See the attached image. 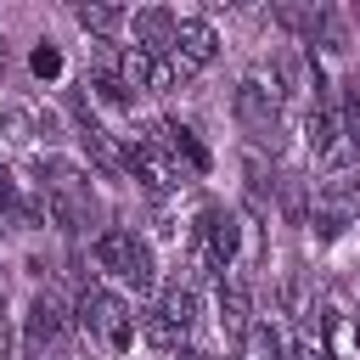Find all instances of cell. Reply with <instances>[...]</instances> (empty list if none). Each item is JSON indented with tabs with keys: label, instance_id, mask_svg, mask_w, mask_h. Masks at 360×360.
I'll return each mask as SVG.
<instances>
[{
	"label": "cell",
	"instance_id": "obj_1",
	"mask_svg": "<svg viewBox=\"0 0 360 360\" xmlns=\"http://www.w3.org/2000/svg\"><path fill=\"white\" fill-rule=\"evenodd\" d=\"M90 264H96L101 276H112L118 287H129V292H158V259H152V242L135 236L129 225H107V231H96V242H90Z\"/></svg>",
	"mask_w": 360,
	"mask_h": 360
},
{
	"label": "cell",
	"instance_id": "obj_2",
	"mask_svg": "<svg viewBox=\"0 0 360 360\" xmlns=\"http://www.w3.org/2000/svg\"><path fill=\"white\" fill-rule=\"evenodd\" d=\"M73 321H79V332H84L90 343H107L112 354H129V343H135V309H129V298H124L118 287L96 281V276L79 287Z\"/></svg>",
	"mask_w": 360,
	"mask_h": 360
},
{
	"label": "cell",
	"instance_id": "obj_3",
	"mask_svg": "<svg viewBox=\"0 0 360 360\" xmlns=\"http://www.w3.org/2000/svg\"><path fill=\"white\" fill-rule=\"evenodd\" d=\"M68 326H73L68 304H62L56 292H34V298H28V309H22L17 354H22V360H45V354H62V343H68Z\"/></svg>",
	"mask_w": 360,
	"mask_h": 360
},
{
	"label": "cell",
	"instance_id": "obj_4",
	"mask_svg": "<svg viewBox=\"0 0 360 360\" xmlns=\"http://www.w3.org/2000/svg\"><path fill=\"white\" fill-rule=\"evenodd\" d=\"M360 219V169L349 174H321V186L309 191V225L321 231V242H332L338 231H349Z\"/></svg>",
	"mask_w": 360,
	"mask_h": 360
},
{
	"label": "cell",
	"instance_id": "obj_5",
	"mask_svg": "<svg viewBox=\"0 0 360 360\" xmlns=\"http://www.w3.org/2000/svg\"><path fill=\"white\" fill-rule=\"evenodd\" d=\"M214 56H219V28H214L208 17H180V22H174V45H169L174 73L191 79V73H202Z\"/></svg>",
	"mask_w": 360,
	"mask_h": 360
},
{
	"label": "cell",
	"instance_id": "obj_6",
	"mask_svg": "<svg viewBox=\"0 0 360 360\" xmlns=\"http://www.w3.org/2000/svg\"><path fill=\"white\" fill-rule=\"evenodd\" d=\"M214 321H219L225 343L242 349V338H248V326H253V298H248V281H242L236 270H225V276L214 281Z\"/></svg>",
	"mask_w": 360,
	"mask_h": 360
},
{
	"label": "cell",
	"instance_id": "obj_7",
	"mask_svg": "<svg viewBox=\"0 0 360 360\" xmlns=\"http://www.w3.org/2000/svg\"><path fill=\"white\" fill-rule=\"evenodd\" d=\"M174 22H180V11H169V6H135L124 34L135 39V51H146V56H169V45H174Z\"/></svg>",
	"mask_w": 360,
	"mask_h": 360
},
{
	"label": "cell",
	"instance_id": "obj_8",
	"mask_svg": "<svg viewBox=\"0 0 360 360\" xmlns=\"http://www.w3.org/2000/svg\"><path fill=\"white\" fill-rule=\"evenodd\" d=\"M321 349H326V360H360V321L343 304L321 309Z\"/></svg>",
	"mask_w": 360,
	"mask_h": 360
},
{
	"label": "cell",
	"instance_id": "obj_9",
	"mask_svg": "<svg viewBox=\"0 0 360 360\" xmlns=\"http://www.w3.org/2000/svg\"><path fill=\"white\" fill-rule=\"evenodd\" d=\"M158 135H163V146H169V158L186 169V180H197V174H208V146L197 141V129L191 124H174V118H158Z\"/></svg>",
	"mask_w": 360,
	"mask_h": 360
},
{
	"label": "cell",
	"instance_id": "obj_10",
	"mask_svg": "<svg viewBox=\"0 0 360 360\" xmlns=\"http://www.w3.org/2000/svg\"><path fill=\"white\" fill-rule=\"evenodd\" d=\"M152 309H158V315H163V321H169V326L186 338V332L197 326V309H202V298H197V287H191V281H174V287H163V298H158Z\"/></svg>",
	"mask_w": 360,
	"mask_h": 360
},
{
	"label": "cell",
	"instance_id": "obj_11",
	"mask_svg": "<svg viewBox=\"0 0 360 360\" xmlns=\"http://www.w3.org/2000/svg\"><path fill=\"white\" fill-rule=\"evenodd\" d=\"M73 22H79L90 39L118 45V39H124V28H129V11H118V6H73Z\"/></svg>",
	"mask_w": 360,
	"mask_h": 360
},
{
	"label": "cell",
	"instance_id": "obj_12",
	"mask_svg": "<svg viewBox=\"0 0 360 360\" xmlns=\"http://www.w3.org/2000/svg\"><path fill=\"white\" fill-rule=\"evenodd\" d=\"M34 135H39V112L34 107H22V101H6L0 107V146H34Z\"/></svg>",
	"mask_w": 360,
	"mask_h": 360
},
{
	"label": "cell",
	"instance_id": "obj_13",
	"mask_svg": "<svg viewBox=\"0 0 360 360\" xmlns=\"http://www.w3.org/2000/svg\"><path fill=\"white\" fill-rule=\"evenodd\" d=\"M242 360H287V338H281V326H276L270 315H259V321L248 326V338H242Z\"/></svg>",
	"mask_w": 360,
	"mask_h": 360
},
{
	"label": "cell",
	"instance_id": "obj_14",
	"mask_svg": "<svg viewBox=\"0 0 360 360\" xmlns=\"http://www.w3.org/2000/svg\"><path fill=\"white\" fill-rule=\"evenodd\" d=\"M287 360H326V349H321L315 332H292L287 338Z\"/></svg>",
	"mask_w": 360,
	"mask_h": 360
},
{
	"label": "cell",
	"instance_id": "obj_15",
	"mask_svg": "<svg viewBox=\"0 0 360 360\" xmlns=\"http://www.w3.org/2000/svg\"><path fill=\"white\" fill-rule=\"evenodd\" d=\"M34 73H39V79H56V73H62V56H56V45H51V39H39V45H34Z\"/></svg>",
	"mask_w": 360,
	"mask_h": 360
},
{
	"label": "cell",
	"instance_id": "obj_16",
	"mask_svg": "<svg viewBox=\"0 0 360 360\" xmlns=\"http://www.w3.org/2000/svg\"><path fill=\"white\" fill-rule=\"evenodd\" d=\"M0 248H6V219H0Z\"/></svg>",
	"mask_w": 360,
	"mask_h": 360
}]
</instances>
